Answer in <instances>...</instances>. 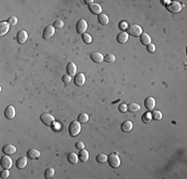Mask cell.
I'll list each match as a JSON object with an SVG mask.
<instances>
[{"label":"cell","instance_id":"cell-1","mask_svg":"<svg viewBox=\"0 0 187 179\" xmlns=\"http://www.w3.org/2000/svg\"><path fill=\"white\" fill-rule=\"evenodd\" d=\"M107 162L109 165L112 168H118L120 165V159L119 157V154L116 152L110 153V155L107 156Z\"/></svg>","mask_w":187,"mask_h":179},{"label":"cell","instance_id":"cell-2","mask_svg":"<svg viewBox=\"0 0 187 179\" xmlns=\"http://www.w3.org/2000/svg\"><path fill=\"white\" fill-rule=\"evenodd\" d=\"M81 132V123L78 120H74L69 126V133L72 137L77 136Z\"/></svg>","mask_w":187,"mask_h":179},{"label":"cell","instance_id":"cell-3","mask_svg":"<svg viewBox=\"0 0 187 179\" xmlns=\"http://www.w3.org/2000/svg\"><path fill=\"white\" fill-rule=\"evenodd\" d=\"M126 33H128V35H132V36H134V37H138L142 34V29L139 25L132 24V25H129V26L128 27Z\"/></svg>","mask_w":187,"mask_h":179},{"label":"cell","instance_id":"cell-4","mask_svg":"<svg viewBox=\"0 0 187 179\" xmlns=\"http://www.w3.org/2000/svg\"><path fill=\"white\" fill-rule=\"evenodd\" d=\"M167 10L172 12V13H178L182 10V5L181 3L178 1H170L166 6Z\"/></svg>","mask_w":187,"mask_h":179},{"label":"cell","instance_id":"cell-5","mask_svg":"<svg viewBox=\"0 0 187 179\" xmlns=\"http://www.w3.org/2000/svg\"><path fill=\"white\" fill-rule=\"evenodd\" d=\"M40 120L47 126H52L53 124L55 123V119H54V117L52 116V114H47V113H44L41 114Z\"/></svg>","mask_w":187,"mask_h":179},{"label":"cell","instance_id":"cell-6","mask_svg":"<svg viewBox=\"0 0 187 179\" xmlns=\"http://www.w3.org/2000/svg\"><path fill=\"white\" fill-rule=\"evenodd\" d=\"M88 28V23L87 21L84 20V19H80V20L78 21L77 25H76V29H77V32L79 34H85L86 33V30H87Z\"/></svg>","mask_w":187,"mask_h":179},{"label":"cell","instance_id":"cell-7","mask_svg":"<svg viewBox=\"0 0 187 179\" xmlns=\"http://www.w3.org/2000/svg\"><path fill=\"white\" fill-rule=\"evenodd\" d=\"M13 165V162H12V159L9 157L7 154H4L1 157V166L5 169H10Z\"/></svg>","mask_w":187,"mask_h":179},{"label":"cell","instance_id":"cell-8","mask_svg":"<svg viewBox=\"0 0 187 179\" xmlns=\"http://www.w3.org/2000/svg\"><path fill=\"white\" fill-rule=\"evenodd\" d=\"M54 34H55V28L53 27V25H49L44 29L43 38L44 39H50Z\"/></svg>","mask_w":187,"mask_h":179},{"label":"cell","instance_id":"cell-9","mask_svg":"<svg viewBox=\"0 0 187 179\" xmlns=\"http://www.w3.org/2000/svg\"><path fill=\"white\" fill-rule=\"evenodd\" d=\"M89 10H90L93 14H96V15H100L102 14V6L100 4H98V3H92L91 5H89Z\"/></svg>","mask_w":187,"mask_h":179},{"label":"cell","instance_id":"cell-10","mask_svg":"<svg viewBox=\"0 0 187 179\" xmlns=\"http://www.w3.org/2000/svg\"><path fill=\"white\" fill-rule=\"evenodd\" d=\"M74 82H75V85L78 86V87H81V86H83L86 82V77L83 73H79L75 76L74 78Z\"/></svg>","mask_w":187,"mask_h":179},{"label":"cell","instance_id":"cell-11","mask_svg":"<svg viewBox=\"0 0 187 179\" xmlns=\"http://www.w3.org/2000/svg\"><path fill=\"white\" fill-rule=\"evenodd\" d=\"M27 39H28V34H27L26 31L21 30V31L18 32V34H17V36H16V40H17L18 43L24 44L27 41Z\"/></svg>","mask_w":187,"mask_h":179},{"label":"cell","instance_id":"cell-12","mask_svg":"<svg viewBox=\"0 0 187 179\" xmlns=\"http://www.w3.org/2000/svg\"><path fill=\"white\" fill-rule=\"evenodd\" d=\"M4 116L6 119L12 120L15 117V108L13 105H8L4 111Z\"/></svg>","mask_w":187,"mask_h":179},{"label":"cell","instance_id":"cell-13","mask_svg":"<svg viewBox=\"0 0 187 179\" xmlns=\"http://www.w3.org/2000/svg\"><path fill=\"white\" fill-rule=\"evenodd\" d=\"M144 107L147 111H152L155 107V100L152 97H147L144 100Z\"/></svg>","mask_w":187,"mask_h":179},{"label":"cell","instance_id":"cell-14","mask_svg":"<svg viewBox=\"0 0 187 179\" xmlns=\"http://www.w3.org/2000/svg\"><path fill=\"white\" fill-rule=\"evenodd\" d=\"M2 151L4 154L11 155L16 152V147H15L13 144H6L2 147Z\"/></svg>","mask_w":187,"mask_h":179},{"label":"cell","instance_id":"cell-15","mask_svg":"<svg viewBox=\"0 0 187 179\" xmlns=\"http://www.w3.org/2000/svg\"><path fill=\"white\" fill-rule=\"evenodd\" d=\"M10 28V24L6 21H1L0 22V36H4L5 34H7Z\"/></svg>","mask_w":187,"mask_h":179},{"label":"cell","instance_id":"cell-16","mask_svg":"<svg viewBox=\"0 0 187 179\" xmlns=\"http://www.w3.org/2000/svg\"><path fill=\"white\" fill-rule=\"evenodd\" d=\"M91 59L93 62L97 63V64H100L104 62V56L101 54L100 52H94L91 54Z\"/></svg>","mask_w":187,"mask_h":179},{"label":"cell","instance_id":"cell-17","mask_svg":"<svg viewBox=\"0 0 187 179\" xmlns=\"http://www.w3.org/2000/svg\"><path fill=\"white\" fill-rule=\"evenodd\" d=\"M78 157H79V160H80L81 162H87L89 160L88 150H86L85 148L80 149V152H79V154H78Z\"/></svg>","mask_w":187,"mask_h":179},{"label":"cell","instance_id":"cell-18","mask_svg":"<svg viewBox=\"0 0 187 179\" xmlns=\"http://www.w3.org/2000/svg\"><path fill=\"white\" fill-rule=\"evenodd\" d=\"M132 127H134V124H132L131 121V120H125L122 123L120 129H122V130L123 132H128L132 129Z\"/></svg>","mask_w":187,"mask_h":179},{"label":"cell","instance_id":"cell-19","mask_svg":"<svg viewBox=\"0 0 187 179\" xmlns=\"http://www.w3.org/2000/svg\"><path fill=\"white\" fill-rule=\"evenodd\" d=\"M27 156L30 159H37L40 156V151L36 148H30L27 151Z\"/></svg>","mask_w":187,"mask_h":179},{"label":"cell","instance_id":"cell-20","mask_svg":"<svg viewBox=\"0 0 187 179\" xmlns=\"http://www.w3.org/2000/svg\"><path fill=\"white\" fill-rule=\"evenodd\" d=\"M128 34L126 32H120L118 35V37H116V41L119 44H125L128 42Z\"/></svg>","mask_w":187,"mask_h":179},{"label":"cell","instance_id":"cell-21","mask_svg":"<svg viewBox=\"0 0 187 179\" xmlns=\"http://www.w3.org/2000/svg\"><path fill=\"white\" fill-rule=\"evenodd\" d=\"M26 165H27V157H25V156L19 157L16 160V167L18 169H23Z\"/></svg>","mask_w":187,"mask_h":179},{"label":"cell","instance_id":"cell-22","mask_svg":"<svg viewBox=\"0 0 187 179\" xmlns=\"http://www.w3.org/2000/svg\"><path fill=\"white\" fill-rule=\"evenodd\" d=\"M140 42L142 45H145V46H147V45L151 44V38L148 34L146 33H142L140 35Z\"/></svg>","mask_w":187,"mask_h":179},{"label":"cell","instance_id":"cell-23","mask_svg":"<svg viewBox=\"0 0 187 179\" xmlns=\"http://www.w3.org/2000/svg\"><path fill=\"white\" fill-rule=\"evenodd\" d=\"M67 74L70 76H74L77 74V66L74 63H69L67 66Z\"/></svg>","mask_w":187,"mask_h":179},{"label":"cell","instance_id":"cell-24","mask_svg":"<svg viewBox=\"0 0 187 179\" xmlns=\"http://www.w3.org/2000/svg\"><path fill=\"white\" fill-rule=\"evenodd\" d=\"M68 161L72 164H77L79 161L78 155L75 152H70L68 154Z\"/></svg>","mask_w":187,"mask_h":179},{"label":"cell","instance_id":"cell-25","mask_svg":"<svg viewBox=\"0 0 187 179\" xmlns=\"http://www.w3.org/2000/svg\"><path fill=\"white\" fill-rule=\"evenodd\" d=\"M98 21H99V23L100 24H102V25H107V23H109V17L106 15V14H100V15H98Z\"/></svg>","mask_w":187,"mask_h":179},{"label":"cell","instance_id":"cell-26","mask_svg":"<svg viewBox=\"0 0 187 179\" xmlns=\"http://www.w3.org/2000/svg\"><path fill=\"white\" fill-rule=\"evenodd\" d=\"M140 110V105L136 103H131L128 105V111H129L131 113H134V111H137Z\"/></svg>","mask_w":187,"mask_h":179},{"label":"cell","instance_id":"cell-27","mask_svg":"<svg viewBox=\"0 0 187 179\" xmlns=\"http://www.w3.org/2000/svg\"><path fill=\"white\" fill-rule=\"evenodd\" d=\"M151 120H152V117H151V113L149 111H146L141 116V120L143 121L144 123H151Z\"/></svg>","mask_w":187,"mask_h":179},{"label":"cell","instance_id":"cell-28","mask_svg":"<svg viewBox=\"0 0 187 179\" xmlns=\"http://www.w3.org/2000/svg\"><path fill=\"white\" fill-rule=\"evenodd\" d=\"M54 174H55V169L53 167H49L46 169L45 171V178L47 179H51L54 177Z\"/></svg>","mask_w":187,"mask_h":179},{"label":"cell","instance_id":"cell-29","mask_svg":"<svg viewBox=\"0 0 187 179\" xmlns=\"http://www.w3.org/2000/svg\"><path fill=\"white\" fill-rule=\"evenodd\" d=\"M89 120V116L86 113H82L80 114V116L78 117V121L80 123H88Z\"/></svg>","mask_w":187,"mask_h":179},{"label":"cell","instance_id":"cell-30","mask_svg":"<svg viewBox=\"0 0 187 179\" xmlns=\"http://www.w3.org/2000/svg\"><path fill=\"white\" fill-rule=\"evenodd\" d=\"M151 117H152V119L155 120H159L162 119V114H161L160 111L154 110L152 113H151Z\"/></svg>","mask_w":187,"mask_h":179},{"label":"cell","instance_id":"cell-31","mask_svg":"<svg viewBox=\"0 0 187 179\" xmlns=\"http://www.w3.org/2000/svg\"><path fill=\"white\" fill-rule=\"evenodd\" d=\"M96 160L99 162V163H104L106 161H107V156L104 153H99L96 157Z\"/></svg>","mask_w":187,"mask_h":179},{"label":"cell","instance_id":"cell-32","mask_svg":"<svg viewBox=\"0 0 187 179\" xmlns=\"http://www.w3.org/2000/svg\"><path fill=\"white\" fill-rule=\"evenodd\" d=\"M104 61H106L107 63H113L116 61V57L113 54H107V56L104 57Z\"/></svg>","mask_w":187,"mask_h":179},{"label":"cell","instance_id":"cell-33","mask_svg":"<svg viewBox=\"0 0 187 179\" xmlns=\"http://www.w3.org/2000/svg\"><path fill=\"white\" fill-rule=\"evenodd\" d=\"M82 39H83V42L86 43V44L92 43V37L89 34H87V33H85V34L82 35Z\"/></svg>","mask_w":187,"mask_h":179},{"label":"cell","instance_id":"cell-34","mask_svg":"<svg viewBox=\"0 0 187 179\" xmlns=\"http://www.w3.org/2000/svg\"><path fill=\"white\" fill-rule=\"evenodd\" d=\"M63 26H64V22L62 20H56L53 24V27L55 28V29H61Z\"/></svg>","mask_w":187,"mask_h":179},{"label":"cell","instance_id":"cell-35","mask_svg":"<svg viewBox=\"0 0 187 179\" xmlns=\"http://www.w3.org/2000/svg\"><path fill=\"white\" fill-rule=\"evenodd\" d=\"M8 23L12 25V26H14V25H16L17 24V22H18V19L17 17H15V16H11V17H9L8 18Z\"/></svg>","mask_w":187,"mask_h":179},{"label":"cell","instance_id":"cell-36","mask_svg":"<svg viewBox=\"0 0 187 179\" xmlns=\"http://www.w3.org/2000/svg\"><path fill=\"white\" fill-rule=\"evenodd\" d=\"M0 177L5 179V178H8L9 177V170L8 169H3V170L0 172Z\"/></svg>","mask_w":187,"mask_h":179},{"label":"cell","instance_id":"cell-37","mask_svg":"<svg viewBox=\"0 0 187 179\" xmlns=\"http://www.w3.org/2000/svg\"><path fill=\"white\" fill-rule=\"evenodd\" d=\"M71 80H72V78L69 74H65L64 76L62 77V81L64 83H66V84H68V83L71 82Z\"/></svg>","mask_w":187,"mask_h":179},{"label":"cell","instance_id":"cell-38","mask_svg":"<svg viewBox=\"0 0 187 179\" xmlns=\"http://www.w3.org/2000/svg\"><path fill=\"white\" fill-rule=\"evenodd\" d=\"M119 111L120 113H125L126 111H128V105L125 104H120L119 105Z\"/></svg>","mask_w":187,"mask_h":179},{"label":"cell","instance_id":"cell-39","mask_svg":"<svg viewBox=\"0 0 187 179\" xmlns=\"http://www.w3.org/2000/svg\"><path fill=\"white\" fill-rule=\"evenodd\" d=\"M146 50H147L149 53H153L154 51H155V46H154V45H153L152 43H151V44L147 45V46H146Z\"/></svg>","mask_w":187,"mask_h":179},{"label":"cell","instance_id":"cell-40","mask_svg":"<svg viewBox=\"0 0 187 179\" xmlns=\"http://www.w3.org/2000/svg\"><path fill=\"white\" fill-rule=\"evenodd\" d=\"M76 147H77L78 149H83V148H85L84 142L83 141H77V142H76Z\"/></svg>","mask_w":187,"mask_h":179},{"label":"cell","instance_id":"cell-41","mask_svg":"<svg viewBox=\"0 0 187 179\" xmlns=\"http://www.w3.org/2000/svg\"><path fill=\"white\" fill-rule=\"evenodd\" d=\"M128 23H125V22H122V23H120V28H122V29H128Z\"/></svg>","mask_w":187,"mask_h":179},{"label":"cell","instance_id":"cell-42","mask_svg":"<svg viewBox=\"0 0 187 179\" xmlns=\"http://www.w3.org/2000/svg\"><path fill=\"white\" fill-rule=\"evenodd\" d=\"M85 3L86 4H88V5H91L92 3H94L93 0H85Z\"/></svg>","mask_w":187,"mask_h":179}]
</instances>
